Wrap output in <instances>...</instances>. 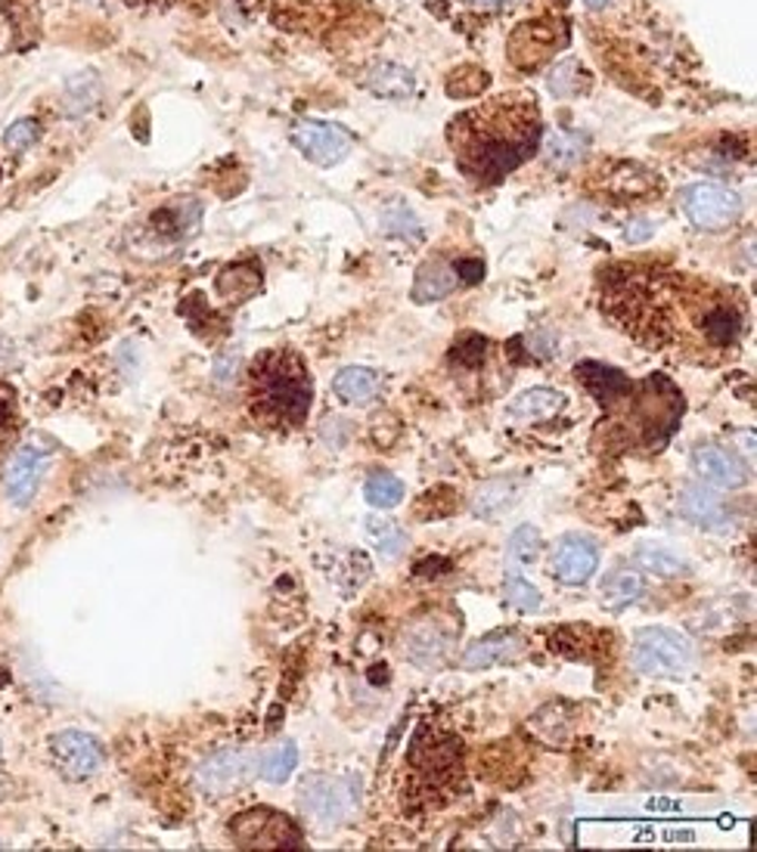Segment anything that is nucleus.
Instances as JSON below:
<instances>
[{"instance_id": "nucleus-42", "label": "nucleus", "mask_w": 757, "mask_h": 852, "mask_svg": "<svg viewBox=\"0 0 757 852\" xmlns=\"http://www.w3.org/2000/svg\"><path fill=\"white\" fill-rule=\"evenodd\" d=\"M587 3V10H603L606 3H612V0H584Z\"/></svg>"}, {"instance_id": "nucleus-26", "label": "nucleus", "mask_w": 757, "mask_h": 852, "mask_svg": "<svg viewBox=\"0 0 757 852\" xmlns=\"http://www.w3.org/2000/svg\"><path fill=\"white\" fill-rule=\"evenodd\" d=\"M636 568L646 570L652 577H683L686 574V561L674 549H665V546H636L634 549Z\"/></svg>"}, {"instance_id": "nucleus-6", "label": "nucleus", "mask_w": 757, "mask_h": 852, "mask_svg": "<svg viewBox=\"0 0 757 852\" xmlns=\"http://www.w3.org/2000/svg\"><path fill=\"white\" fill-rule=\"evenodd\" d=\"M634 663L639 673L680 682L696 670V648L677 629L646 627L634 636Z\"/></svg>"}, {"instance_id": "nucleus-41", "label": "nucleus", "mask_w": 757, "mask_h": 852, "mask_svg": "<svg viewBox=\"0 0 757 852\" xmlns=\"http://www.w3.org/2000/svg\"><path fill=\"white\" fill-rule=\"evenodd\" d=\"M624 236H627L630 245H634V242H646L652 236V224L649 221H634V224L624 230Z\"/></svg>"}, {"instance_id": "nucleus-10", "label": "nucleus", "mask_w": 757, "mask_h": 852, "mask_svg": "<svg viewBox=\"0 0 757 852\" xmlns=\"http://www.w3.org/2000/svg\"><path fill=\"white\" fill-rule=\"evenodd\" d=\"M289 140L307 162H314L317 168L342 165L349 159L351 146H354V136L345 128L330 124V121H299L292 128Z\"/></svg>"}, {"instance_id": "nucleus-38", "label": "nucleus", "mask_w": 757, "mask_h": 852, "mask_svg": "<svg viewBox=\"0 0 757 852\" xmlns=\"http://www.w3.org/2000/svg\"><path fill=\"white\" fill-rule=\"evenodd\" d=\"M41 136V128H38V121H31V119H22V121H13L10 128H7V134H3V143L10 146V150H29V146H34V140Z\"/></svg>"}, {"instance_id": "nucleus-18", "label": "nucleus", "mask_w": 757, "mask_h": 852, "mask_svg": "<svg viewBox=\"0 0 757 852\" xmlns=\"http://www.w3.org/2000/svg\"><path fill=\"white\" fill-rule=\"evenodd\" d=\"M683 515L693 524H698L702 530H724L729 521L727 499L720 494H714L711 487L705 484H689L680 496Z\"/></svg>"}, {"instance_id": "nucleus-37", "label": "nucleus", "mask_w": 757, "mask_h": 852, "mask_svg": "<svg viewBox=\"0 0 757 852\" xmlns=\"http://www.w3.org/2000/svg\"><path fill=\"white\" fill-rule=\"evenodd\" d=\"M537 552H541V534H537V527L522 524L513 534V539H509V561H513V565H534V561H537Z\"/></svg>"}, {"instance_id": "nucleus-4", "label": "nucleus", "mask_w": 757, "mask_h": 852, "mask_svg": "<svg viewBox=\"0 0 757 852\" xmlns=\"http://www.w3.org/2000/svg\"><path fill=\"white\" fill-rule=\"evenodd\" d=\"M245 404L258 425L273 432L302 428L314 404V378L292 347H273L252 359L245 378Z\"/></svg>"}, {"instance_id": "nucleus-23", "label": "nucleus", "mask_w": 757, "mask_h": 852, "mask_svg": "<svg viewBox=\"0 0 757 852\" xmlns=\"http://www.w3.org/2000/svg\"><path fill=\"white\" fill-rule=\"evenodd\" d=\"M364 84L376 97H388V100H407L416 93V75L397 65V62H378L364 75Z\"/></svg>"}, {"instance_id": "nucleus-7", "label": "nucleus", "mask_w": 757, "mask_h": 852, "mask_svg": "<svg viewBox=\"0 0 757 852\" xmlns=\"http://www.w3.org/2000/svg\"><path fill=\"white\" fill-rule=\"evenodd\" d=\"M230 838L240 850H299L302 831L289 815L276 809L255 807L233 815Z\"/></svg>"}, {"instance_id": "nucleus-11", "label": "nucleus", "mask_w": 757, "mask_h": 852, "mask_svg": "<svg viewBox=\"0 0 757 852\" xmlns=\"http://www.w3.org/2000/svg\"><path fill=\"white\" fill-rule=\"evenodd\" d=\"M357 803V788L351 778L335 775H311L302 788V807L307 815H314L320 822L339 824L351 815V809Z\"/></svg>"}, {"instance_id": "nucleus-8", "label": "nucleus", "mask_w": 757, "mask_h": 852, "mask_svg": "<svg viewBox=\"0 0 757 852\" xmlns=\"http://www.w3.org/2000/svg\"><path fill=\"white\" fill-rule=\"evenodd\" d=\"M680 211L696 230L720 233L739 221L743 202H739V195L720 183H693L680 193Z\"/></svg>"}, {"instance_id": "nucleus-12", "label": "nucleus", "mask_w": 757, "mask_h": 852, "mask_svg": "<svg viewBox=\"0 0 757 852\" xmlns=\"http://www.w3.org/2000/svg\"><path fill=\"white\" fill-rule=\"evenodd\" d=\"M50 753L60 765V772L72 781L93 778L103 769V748L100 741L84 732H60L50 738Z\"/></svg>"}, {"instance_id": "nucleus-1", "label": "nucleus", "mask_w": 757, "mask_h": 852, "mask_svg": "<svg viewBox=\"0 0 757 852\" xmlns=\"http://www.w3.org/2000/svg\"><path fill=\"white\" fill-rule=\"evenodd\" d=\"M599 311L655 354L720 366L739 357L748 304L736 285L655 264H615L596 283Z\"/></svg>"}, {"instance_id": "nucleus-27", "label": "nucleus", "mask_w": 757, "mask_h": 852, "mask_svg": "<svg viewBox=\"0 0 757 852\" xmlns=\"http://www.w3.org/2000/svg\"><path fill=\"white\" fill-rule=\"evenodd\" d=\"M261 292V276H258V270L245 267H228L221 276H218V295L228 301H240L243 304L245 298H252Z\"/></svg>"}, {"instance_id": "nucleus-30", "label": "nucleus", "mask_w": 757, "mask_h": 852, "mask_svg": "<svg viewBox=\"0 0 757 852\" xmlns=\"http://www.w3.org/2000/svg\"><path fill=\"white\" fill-rule=\"evenodd\" d=\"M364 496L373 509H394L404 499V480H397L394 475H385V471H376V475L366 478Z\"/></svg>"}, {"instance_id": "nucleus-33", "label": "nucleus", "mask_w": 757, "mask_h": 852, "mask_svg": "<svg viewBox=\"0 0 757 852\" xmlns=\"http://www.w3.org/2000/svg\"><path fill=\"white\" fill-rule=\"evenodd\" d=\"M295 765H299V748L289 741V744H280V748H273L271 753L264 757L261 778H268L273 784H283V781L295 772Z\"/></svg>"}, {"instance_id": "nucleus-22", "label": "nucleus", "mask_w": 757, "mask_h": 852, "mask_svg": "<svg viewBox=\"0 0 757 852\" xmlns=\"http://www.w3.org/2000/svg\"><path fill=\"white\" fill-rule=\"evenodd\" d=\"M562 409H565V394L553 388H531L509 406V419L534 425V422L556 419Z\"/></svg>"}, {"instance_id": "nucleus-39", "label": "nucleus", "mask_w": 757, "mask_h": 852, "mask_svg": "<svg viewBox=\"0 0 757 852\" xmlns=\"http://www.w3.org/2000/svg\"><path fill=\"white\" fill-rule=\"evenodd\" d=\"M575 72H577V62L572 60L562 62L559 69L553 72V78H549V90H553L556 97H575L577 90L584 88V84H575V78H572Z\"/></svg>"}, {"instance_id": "nucleus-28", "label": "nucleus", "mask_w": 757, "mask_h": 852, "mask_svg": "<svg viewBox=\"0 0 757 852\" xmlns=\"http://www.w3.org/2000/svg\"><path fill=\"white\" fill-rule=\"evenodd\" d=\"M515 503V484L513 480H487L485 487L475 494V503H472V511L478 518H497L503 509H509Z\"/></svg>"}, {"instance_id": "nucleus-3", "label": "nucleus", "mask_w": 757, "mask_h": 852, "mask_svg": "<svg viewBox=\"0 0 757 852\" xmlns=\"http://www.w3.org/2000/svg\"><path fill=\"white\" fill-rule=\"evenodd\" d=\"M599 409L596 447L612 456H655L680 428L686 400L670 378L652 373L639 382L630 378L627 388L603 400Z\"/></svg>"}, {"instance_id": "nucleus-43", "label": "nucleus", "mask_w": 757, "mask_h": 852, "mask_svg": "<svg viewBox=\"0 0 757 852\" xmlns=\"http://www.w3.org/2000/svg\"><path fill=\"white\" fill-rule=\"evenodd\" d=\"M478 3H501V0H478Z\"/></svg>"}, {"instance_id": "nucleus-17", "label": "nucleus", "mask_w": 757, "mask_h": 852, "mask_svg": "<svg viewBox=\"0 0 757 852\" xmlns=\"http://www.w3.org/2000/svg\"><path fill=\"white\" fill-rule=\"evenodd\" d=\"M525 639L515 629H497L485 639L472 642L463 655V667L466 670H487L497 663H513V660L525 658Z\"/></svg>"}, {"instance_id": "nucleus-21", "label": "nucleus", "mask_w": 757, "mask_h": 852, "mask_svg": "<svg viewBox=\"0 0 757 852\" xmlns=\"http://www.w3.org/2000/svg\"><path fill=\"white\" fill-rule=\"evenodd\" d=\"M335 397L342 404L351 406H366L373 404L382 390V375L376 369H366V366H349L333 378Z\"/></svg>"}, {"instance_id": "nucleus-34", "label": "nucleus", "mask_w": 757, "mask_h": 852, "mask_svg": "<svg viewBox=\"0 0 757 852\" xmlns=\"http://www.w3.org/2000/svg\"><path fill=\"white\" fill-rule=\"evenodd\" d=\"M587 150V136L584 134H553L549 140V146H546V159H549V165L556 168H572L584 155Z\"/></svg>"}, {"instance_id": "nucleus-2", "label": "nucleus", "mask_w": 757, "mask_h": 852, "mask_svg": "<svg viewBox=\"0 0 757 852\" xmlns=\"http://www.w3.org/2000/svg\"><path fill=\"white\" fill-rule=\"evenodd\" d=\"M544 136L541 105L528 90H506L463 109L447 124V143L463 178L494 186L537 155Z\"/></svg>"}, {"instance_id": "nucleus-14", "label": "nucleus", "mask_w": 757, "mask_h": 852, "mask_svg": "<svg viewBox=\"0 0 757 852\" xmlns=\"http://www.w3.org/2000/svg\"><path fill=\"white\" fill-rule=\"evenodd\" d=\"M44 468H47L44 449L19 447L13 456H10L7 471H3V494H7V499L13 503L16 509H26L31 499H34Z\"/></svg>"}, {"instance_id": "nucleus-40", "label": "nucleus", "mask_w": 757, "mask_h": 852, "mask_svg": "<svg viewBox=\"0 0 757 852\" xmlns=\"http://www.w3.org/2000/svg\"><path fill=\"white\" fill-rule=\"evenodd\" d=\"M456 357L463 359V366H482L487 357V342L478 335H470L466 342L456 347Z\"/></svg>"}, {"instance_id": "nucleus-16", "label": "nucleus", "mask_w": 757, "mask_h": 852, "mask_svg": "<svg viewBox=\"0 0 757 852\" xmlns=\"http://www.w3.org/2000/svg\"><path fill=\"white\" fill-rule=\"evenodd\" d=\"M249 769H252V760H249V753L240 748H230L221 750V753H212L205 763L199 765L196 781L199 788L205 793H212V797H224V793L236 791L240 784L249 775Z\"/></svg>"}, {"instance_id": "nucleus-15", "label": "nucleus", "mask_w": 757, "mask_h": 852, "mask_svg": "<svg viewBox=\"0 0 757 852\" xmlns=\"http://www.w3.org/2000/svg\"><path fill=\"white\" fill-rule=\"evenodd\" d=\"M693 468L705 484L720 487V490H739L748 484V465L736 453L714 447V444H702L693 449Z\"/></svg>"}, {"instance_id": "nucleus-25", "label": "nucleus", "mask_w": 757, "mask_h": 852, "mask_svg": "<svg viewBox=\"0 0 757 852\" xmlns=\"http://www.w3.org/2000/svg\"><path fill=\"white\" fill-rule=\"evenodd\" d=\"M639 596H643V574H636V570L618 568L603 580V598H606L608 611H624L634 601H639Z\"/></svg>"}, {"instance_id": "nucleus-35", "label": "nucleus", "mask_w": 757, "mask_h": 852, "mask_svg": "<svg viewBox=\"0 0 757 852\" xmlns=\"http://www.w3.org/2000/svg\"><path fill=\"white\" fill-rule=\"evenodd\" d=\"M190 209L193 205H168L155 214V224H162L159 230L168 233V236H174V240H183V236H190L199 224V214L190 217Z\"/></svg>"}, {"instance_id": "nucleus-36", "label": "nucleus", "mask_w": 757, "mask_h": 852, "mask_svg": "<svg viewBox=\"0 0 757 852\" xmlns=\"http://www.w3.org/2000/svg\"><path fill=\"white\" fill-rule=\"evenodd\" d=\"M366 530H370V537L376 539L378 552L385 555V558H397V555L407 549V534H404L401 527H394L392 521L370 518V521H366Z\"/></svg>"}, {"instance_id": "nucleus-24", "label": "nucleus", "mask_w": 757, "mask_h": 852, "mask_svg": "<svg viewBox=\"0 0 757 852\" xmlns=\"http://www.w3.org/2000/svg\"><path fill=\"white\" fill-rule=\"evenodd\" d=\"M447 655V639L435 627H410L404 636V658L413 663H438Z\"/></svg>"}, {"instance_id": "nucleus-19", "label": "nucleus", "mask_w": 757, "mask_h": 852, "mask_svg": "<svg viewBox=\"0 0 757 852\" xmlns=\"http://www.w3.org/2000/svg\"><path fill=\"white\" fill-rule=\"evenodd\" d=\"M460 285V273L456 267H451L447 261L441 257H432L425 261L423 267L416 270V280H413V288H410V298L416 304H432V301L447 298Z\"/></svg>"}, {"instance_id": "nucleus-29", "label": "nucleus", "mask_w": 757, "mask_h": 852, "mask_svg": "<svg viewBox=\"0 0 757 852\" xmlns=\"http://www.w3.org/2000/svg\"><path fill=\"white\" fill-rule=\"evenodd\" d=\"M97 100H100V81L93 72H81L65 81V112L69 115L88 112L97 105Z\"/></svg>"}, {"instance_id": "nucleus-20", "label": "nucleus", "mask_w": 757, "mask_h": 852, "mask_svg": "<svg viewBox=\"0 0 757 852\" xmlns=\"http://www.w3.org/2000/svg\"><path fill=\"white\" fill-rule=\"evenodd\" d=\"M658 178L646 171L643 165H634V162H615L612 165V174L603 183V190L615 199H624V202H634V199H646V195L658 193Z\"/></svg>"}, {"instance_id": "nucleus-13", "label": "nucleus", "mask_w": 757, "mask_h": 852, "mask_svg": "<svg viewBox=\"0 0 757 852\" xmlns=\"http://www.w3.org/2000/svg\"><path fill=\"white\" fill-rule=\"evenodd\" d=\"M599 568V546L584 534H568L553 549V574L565 586H581Z\"/></svg>"}, {"instance_id": "nucleus-32", "label": "nucleus", "mask_w": 757, "mask_h": 852, "mask_svg": "<svg viewBox=\"0 0 757 852\" xmlns=\"http://www.w3.org/2000/svg\"><path fill=\"white\" fill-rule=\"evenodd\" d=\"M487 75L485 69H478V65H463V69H456L447 78V93L454 97V100H472V97H478V93H485Z\"/></svg>"}, {"instance_id": "nucleus-31", "label": "nucleus", "mask_w": 757, "mask_h": 852, "mask_svg": "<svg viewBox=\"0 0 757 852\" xmlns=\"http://www.w3.org/2000/svg\"><path fill=\"white\" fill-rule=\"evenodd\" d=\"M503 596H506V601H509L513 608H518V611H541V592H537V586H531L515 568L509 570L506 580H503Z\"/></svg>"}, {"instance_id": "nucleus-9", "label": "nucleus", "mask_w": 757, "mask_h": 852, "mask_svg": "<svg viewBox=\"0 0 757 852\" xmlns=\"http://www.w3.org/2000/svg\"><path fill=\"white\" fill-rule=\"evenodd\" d=\"M568 44V29L559 19H534V22H522L518 29L509 34V62L518 69H541L544 62H549L562 47Z\"/></svg>"}, {"instance_id": "nucleus-5", "label": "nucleus", "mask_w": 757, "mask_h": 852, "mask_svg": "<svg viewBox=\"0 0 757 852\" xmlns=\"http://www.w3.org/2000/svg\"><path fill=\"white\" fill-rule=\"evenodd\" d=\"M463 744L454 734L423 729L416 734L407 757V784H404V803L410 812L423 809H441L456 793L466 791L463 781Z\"/></svg>"}]
</instances>
